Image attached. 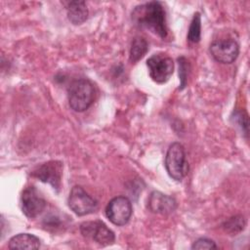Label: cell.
I'll list each match as a JSON object with an SVG mask.
<instances>
[{
  "mask_svg": "<svg viewBox=\"0 0 250 250\" xmlns=\"http://www.w3.org/2000/svg\"><path fill=\"white\" fill-rule=\"evenodd\" d=\"M216 248H218L216 243L212 239L205 238V237L198 238L191 245V249H216Z\"/></svg>",
  "mask_w": 250,
  "mask_h": 250,
  "instance_id": "ffe728a7",
  "label": "cell"
},
{
  "mask_svg": "<svg viewBox=\"0 0 250 250\" xmlns=\"http://www.w3.org/2000/svg\"><path fill=\"white\" fill-rule=\"evenodd\" d=\"M246 221L245 218L241 215H236L229 218L223 224V229L229 234L233 235L242 231L245 228Z\"/></svg>",
  "mask_w": 250,
  "mask_h": 250,
  "instance_id": "9a60e30c",
  "label": "cell"
},
{
  "mask_svg": "<svg viewBox=\"0 0 250 250\" xmlns=\"http://www.w3.org/2000/svg\"><path fill=\"white\" fill-rule=\"evenodd\" d=\"M147 207L150 212L161 215L173 213L177 208V201L174 197L154 190L150 193L147 200Z\"/></svg>",
  "mask_w": 250,
  "mask_h": 250,
  "instance_id": "8fae6325",
  "label": "cell"
},
{
  "mask_svg": "<svg viewBox=\"0 0 250 250\" xmlns=\"http://www.w3.org/2000/svg\"><path fill=\"white\" fill-rule=\"evenodd\" d=\"M210 53L215 61L221 63L233 62L239 54L238 43L231 38L219 39L210 45Z\"/></svg>",
  "mask_w": 250,
  "mask_h": 250,
  "instance_id": "30bf717a",
  "label": "cell"
},
{
  "mask_svg": "<svg viewBox=\"0 0 250 250\" xmlns=\"http://www.w3.org/2000/svg\"><path fill=\"white\" fill-rule=\"evenodd\" d=\"M168 175L175 181L181 182L188 173V163L185 147L182 144L175 142L168 147L164 162Z\"/></svg>",
  "mask_w": 250,
  "mask_h": 250,
  "instance_id": "3957f363",
  "label": "cell"
},
{
  "mask_svg": "<svg viewBox=\"0 0 250 250\" xmlns=\"http://www.w3.org/2000/svg\"><path fill=\"white\" fill-rule=\"evenodd\" d=\"M22 213L29 219L38 217L46 208V200L34 187H27L21 196Z\"/></svg>",
  "mask_w": 250,
  "mask_h": 250,
  "instance_id": "9c48e42d",
  "label": "cell"
},
{
  "mask_svg": "<svg viewBox=\"0 0 250 250\" xmlns=\"http://www.w3.org/2000/svg\"><path fill=\"white\" fill-rule=\"evenodd\" d=\"M132 212L133 208L130 199L123 195L112 198L105 207L107 219L118 227L124 226L129 222Z\"/></svg>",
  "mask_w": 250,
  "mask_h": 250,
  "instance_id": "52a82bcc",
  "label": "cell"
},
{
  "mask_svg": "<svg viewBox=\"0 0 250 250\" xmlns=\"http://www.w3.org/2000/svg\"><path fill=\"white\" fill-rule=\"evenodd\" d=\"M201 38V17L199 13H195L189 24L188 31V40L191 43H198Z\"/></svg>",
  "mask_w": 250,
  "mask_h": 250,
  "instance_id": "2e32d148",
  "label": "cell"
},
{
  "mask_svg": "<svg viewBox=\"0 0 250 250\" xmlns=\"http://www.w3.org/2000/svg\"><path fill=\"white\" fill-rule=\"evenodd\" d=\"M148 51L147 41L141 36H136L130 47V56L129 59L132 62H139Z\"/></svg>",
  "mask_w": 250,
  "mask_h": 250,
  "instance_id": "5bb4252c",
  "label": "cell"
},
{
  "mask_svg": "<svg viewBox=\"0 0 250 250\" xmlns=\"http://www.w3.org/2000/svg\"><path fill=\"white\" fill-rule=\"evenodd\" d=\"M31 176L43 183L51 185L54 189L59 191L62 185V163L58 160L45 162L35 167L31 172Z\"/></svg>",
  "mask_w": 250,
  "mask_h": 250,
  "instance_id": "ba28073f",
  "label": "cell"
},
{
  "mask_svg": "<svg viewBox=\"0 0 250 250\" xmlns=\"http://www.w3.org/2000/svg\"><path fill=\"white\" fill-rule=\"evenodd\" d=\"M67 203L71 211L77 216H85L98 209V201L80 186H74L71 188Z\"/></svg>",
  "mask_w": 250,
  "mask_h": 250,
  "instance_id": "8992f818",
  "label": "cell"
},
{
  "mask_svg": "<svg viewBox=\"0 0 250 250\" xmlns=\"http://www.w3.org/2000/svg\"><path fill=\"white\" fill-rule=\"evenodd\" d=\"M95 95L96 92L93 83L86 78L72 81L67 88L68 104L76 112L87 110L94 103Z\"/></svg>",
  "mask_w": 250,
  "mask_h": 250,
  "instance_id": "7a4b0ae2",
  "label": "cell"
},
{
  "mask_svg": "<svg viewBox=\"0 0 250 250\" xmlns=\"http://www.w3.org/2000/svg\"><path fill=\"white\" fill-rule=\"evenodd\" d=\"M80 232L101 246L111 245L115 240L114 232L101 220L83 222L80 225Z\"/></svg>",
  "mask_w": 250,
  "mask_h": 250,
  "instance_id": "5b68a950",
  "label": "cell"
},
{
  "mask_svg": "<svg viewBox=\"0 0 250 250\" xmlns=\"http://www.w3.org/2000/svg\"><path fill=\"white\" fill-rule=\"evenodd\" d=\"M233 123L238 125L241 131L247 136L248 135V115L243 110H234L230 116Z\"/></svg>",
  "mask_w": 250,
  "mask_h": 250,
  "instance_id": "ac0fdd59",
  "label": "cell"
},
{
  "mask_svg": "<svg viewBox=\"0 0 250 250\" xmlns=\"http://www.w3.org/2000/svg\"><path fill=\"white\" fill-rule=\"evenodd\" d=\"M43 227L49 231H56L62 228L61 218L55 214H50L44 218Z\"/></svg>",
  "mask_w": 250,
  "mask_h": 250,
  "instance_id": "d6986e66",
  "label": "cell"
},
{
  "mask_svg": "<svg viewBox=\"0 0 250 250\" xmlns=\"http://www.w3.org/2000/svg\"><path fill=\"white\" fill-rule=\"evenodd\" d=\"M178 64H179V79H180V86L179 90H183L188 83V76L190 69V64L187 58L181 56L178 58Z\"/></svg>",
  "mask_w": 250,
  "mask_h": 250,
  "instance_id": "e0dca14e",
  "label": "cell"
},
{
  "mask_svg": "<svg viewBox=\"0 0 250 250\" xmlns=\"http://www.w3.org/2000/svg\"><path fill=\"white\" fill-rule=\"evenodd\" d=\"M41 240L31 233H19L13 236L8 243L9 249H38Z\"/></svg>",
  "mask_w": 250,
  "mask_h": 250,
  "instance_id": "4fadbf2b",
  "label": "cell"
},
{
  "mask_svg": "<svg viewBox=\"0 0 250 250\" xmlns=\"http://www.w3.org/2000/svg\"><path fill=\"white\" fill-rule=\"evenodd\" d=\"M146 66L150 78L158 83H166L173 74L174 62L164 54H154L146 61Z\"/></svg>",
  "mask_w": 250,
  "mask_h": 250,
  "instance_id": "277c9868",
  "label": "cell"
},
{
  "mask_svg": "<svg viewBox=\"0 0 250 250\" xmlns=\"http://www.w3.org/2000/svg\"><path fill=\"white\" fill-rule=\"evenodd\" d=\"M134 23L144 29H147L160 38L167 37L166 12L161 2L150 1L137 6L132 12Z\"/></svg>",
  "mask_w": 250,
  "mask_h": 250,
  "instance_id": "6da1fadb",
  "label": "cell"
},
{
  "mask_svg": "<svg viewBox=\"0 0 250 250\" xmlns=\"http://www.w3.org/2000/svg\"><path fill=\"white\" fill-rule=\"evenodd\" d=\"M67 19L75 25L83 23L88 19V9L84 1H64Z\"/></svg>",
  "mask_w": 250,
  "mask_h": 250,
  "instance_id": "7c38bea8",
  "label": "cell"
}]
</instances>
